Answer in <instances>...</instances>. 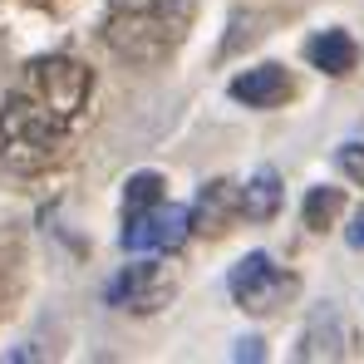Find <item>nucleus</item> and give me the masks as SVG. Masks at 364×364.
Returning <instances> with one entry per match:
<instances>
[{
    "mask_svg": "<svg viewBox=\"0 0 364 364\" xmlns=\"http://www.w3.org/2000/svg\"><path fill=\"white\" fill-rule=\"evenodd\" d=\"M94 94V69L69 55H40L20 69L0 104V163L20 178L55 168L69 148L74 123Z\"/></svg>",
    "mask_w": 364,
    "mask_h": 364,
    "instance_id": "f257e3e1",
    "label": "nucleus"
},
{
    "mask_svg": "<svg viewBox=\"0 0 364 364\" xmlns=\"http://www.w3.org/2000/svg\"><path fill=\"white\" fill-rule=\"evenodd\" d=\"M192 20V0H109L104 40L133 64H158L178 50Z\"/></svg>",
    "mask_w": 364,
    "mask_h": 364,
    "instance_id": "f03ea898",
    "label": "nucleus"
},
{
    "mask_svg": "<svg viewBox=\"0 0 364 364\" xmlns=\"http://www.w3.org/2000/svg\"><path fill=\"white\" fill-rule=\"evenodd\" d=\"M227 291H232V301L242 305L246 315H271V310H281V305L296 296V276L281 271L266 251H251V256H242L232 266Z\"/></svg>",
    "mask_w": 364,
    "mask_h": 364,
    "instance_id": "7ed1b4c3",
    "label": "nucleus"
},
{
    "mask_svg": "<svg viewBox=\"0 0 364 364\" xmlns=\"http://www.w3.org/2000/svg\"><path fill=\"white\" fill-rule=\"evenodd\" d=\"M192 232V207L178 202H153L143 212H128L123 217V251L133 256H163V251H178Z\"/></svg>",
    "mask_w": 364,
    "mask_h": 364,
    "instance_id": "20e7f679",
    "label": "nucleus"
},
{
    "mask_svg": "<svg viewBox=\"0 0 364 364\" xmlns=\"http://www.w3.org/2000/svg\"><path fill=\"white\" fill-rule=\"evenodd\" d=\"M168 296H173V276L158 261L123 266L114 276V286H109V305H123V310H158Z\"/></svg>",
    "mask_w": 364,
    "mask_h": 364,
    "instance_id": "39448f33",
    "label": "nucleus"
},
{
    "mask_svg": "<svg viewBox=\"0 0 364 364\" xmlns=\"http://www.w3.org/2000/svg\"><path fill=\"white\" fill-rule=\"evenodd\" d=\"M227 94L237 104H246V109H276V104L291 99V74L281 64H256V69H246V74L232 79Z\"/></svg>",
    "mask_w": 364,
    "mask_h": 364,
    "instance_id": "423d86ee",
    "label": "nucleus"
},
{
    "mask_svg": "<svg viewBox=\"0 0 364 364\" xmlns=\"http://www.w3.org/2000/svg\"><path fill=\"white\" fill-rule=\"evenodd\" d=\"M232 217H242V202H237V182L217 178L202 187V197H197V207H192V227L197 232H227V222Z\"/></svg>",
    "mask_w": 364,
    "mask_h": 364,
    "instance_id": "0eeeda50",
    "label": "nucleus"
},
{
    "mask_svg": "<svg viewBox=\"0 0 364 364\" xmlns=\"http://www.w3.org/2000/svg\"><path fill=\"white\" fill-rule=\"evenodd\" d=\"M305 60L310 69H320V74H330V79H345L355 60H360V45L345 35V30H320L310 45H305Z\"/></svg>",
    "mask_w": 364,
    "mask_h": 364,
    "instance_id": "6e6552de",
    "label": "nucleus"
},
{
    "mask_svg": "<svg viewBox=\"0 0 364 364\" xmlns=\"http://www.w3.org/2000/svg\"><path fill=\"white\" fill-rule=\"evenodd\" d=\"M237 202H242L246 222H266V217H276V207H281V178H276L271 168H261L246 187H237Z\"/></svg>",
    "mask_w": 364,
    "mask_h": 364,
    "instance_id": "1a4fd4ad",
    "label": "nucleus"
},
{
    "mask_svg": "<svg viewBox=\"0 0 364 364\" xmlns=\"http://www.w3.org/2000/svg\"><path fill=\"white\" fill-rule=\"evenodd\" d=\"M340 207H345V187H310V192H305L301 217H305L310 232H325V227L340 217Z\"/></svg>",
    "mask_w": 364,
    "mask_h": 364,
    "instance_id": "9d476101",
    "label": "nucleus"
},
{
    "mask_svg": "<svg viewBox=\"0 0 364 364\" xmlns=\"http://www.w3.org/2000/svg\"><path fill=\"white\" fill-rule=\"evenodd\" d=\"M163 197H168V182L158 178V173H133L128 187H123V217L128 212H143V207H153Z\"/></svg>",
    "mask_w": 364,
    "mask_h": 364,
    "instance_id": "9b49d317",
    "label": "nucleus"
},
{
    "mask_svg": "<svg viewBox=\"0 0 364 364\" xmlns=\"http://www.w3.org/2000/svg\"><path fill=\"white\" fill-rule=\"evenodd\" d=\"M335 163H340V173H345V178L364 182V143H345V148L335 153Z\"/></svg>",
    "mask_w": 364,
    "mask_h": 364,
    "instance_id": "f8f14e48",
    "label": "nucleus"
},
{
    "mask_svg": "<svg viewBox=\"0 0 364 364\" xmlns=\"http://www.w3.org/2000/svg\"><path fill=\"white\" fill-rule=\"evenodd\" d=\"M345 237H350L355 251H364V212H355V222H350V232H345Z\"/></svg>",
    "mask_w": 364,
    "mask_h": 364,
    "instance_id": "ddd939ff",
    "label": "nucleus"
},
{
    "mask_svg": "<svg viewBox=\"0 0 364 364\" xmlns=\"http://www.w3.org/2000/svg\"><path fill=\"white\" fill-rule=\"evenodd\" d=\"M237 360H261V340H242V350H237Z\"/></svg>",
    "mask_w": 364,
    "mask_h": 364,
    "instance_id": "4468645a",
    "label": "nucleus"
}]
</instances>
